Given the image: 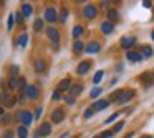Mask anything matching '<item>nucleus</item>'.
Listing matches in <instances>:
<instances>
[{
	"instance_id": "obj_19",
	"label": "nucleus",
	"mask_w": 154,
	"mask_h": 138,
	"mask_svg": "<svg viewBox=\"0 0 154 138\" xmlns=\"http://www.w3.org/2000/svg\"><path fill=\"white\" fill-rule=\"evenodd\" d=\"M100 30H101V33H103V35H111V33L114 31V25L106 20V22H103L100 25Z\"/></svg>"
},
{
	"instance_id": "obj_7",
	"label": "nucleus",
	"mask_w": 154,
	"mask_h": 138,
	"mask_svg": "<svg viewBox=\"0 0 154 138\" xmlns=\"http://www.w3.org/2000/svg\"><path fill=\"white\" fill-rule=\"evenodd\" d=\"M119 46L123 49H128V51H129V48L136 46V38H134V36H123V38L119 39Z\"/></svg>"
},
{
	"instance_id": "obj_50",
	"label": "nucleus",
	"mask_w": 154,
	"mask_h": 138,
	"mask_svg": "<svg viewBox=\"0 0 154 138\" xmlns=\"http://www.w3.org/2000/svg\"><path fill=\"white\" fill-rule=\"evenodd\" d=\"M0 115H2V117H4V115H5V110H4V105H0Z\"/></svg>"
},
{
	"instance_id": "obj_6",
	"label": "nucleus",
	"mask_w": 154,
	"mask_h": 138,
	"mask_svg": "<svg viewBox=\"0 0 154 138\" xmlns=\"http://www.w3.org/2000/svg\"><path fill=\"white\" fill-rule=\"evenodd\" d=\"M91 66H93V62L90 61V59H85V61H80L76 66V74L78 76H85L88 74V71L91 69Z\"/></svg>"
},
{
	"instance_id": "obj_46",
	"label": "nucleus",
	"mask_w": 154,
	"mask_h": 138,
	"mask_svg": "<svg viewBox=\"0 0 154 138\" xmlns=\"http://www.w3.org/2000/svg\"><path fill=\"white\" fill-rule=\"evenodd\" d=\"M143 5L146 7V8H151V7H152V2H151V0H144Z\"/></svg>"
},
{
	"instance_id": "obj_40",
	"label": "nucleus",
	"mask_w": 154,
	"mask_h": 138,
	"mask_svg": "<svg viewBox=\"0 0 154 138\" xmlns=\"http://www.w3.org/2000/svg\"><path fill=\"white\" fill-rule=\"evenodd\" d=\"M75 102H76V99H75V97H71V95L65 97V104H66V105H73Z\"/></svg>"
},
{
	"instance_id": "obj_43",
	"label": "nucleus",
	"mask_w": 154,
	"mask_h": 138,
	"mask_svg": "<svg viewBox=\"0 0 154 138\" xmlns=\"http://www.w3.org/2000/svg\"><path fill=\"white\" fill-rule=\"evenodd\" d=\"M118 117H119V114H113V115H111L109 118H106V122H104V123H111V122H114V120H116Z\"/></svg>"
},
{
	"instance_id": "obj_9",
	"label": "nucleus",
	"mask_w": 154,
	"mask_h": 138,
	"mask_svg": "<svg viewBox=\"0 0 154 138\" xmlns=\"http://www.w3.org/2000/svg\"><path fill=\"white\" fill-rule=\"evenodd\" d=\"M65 120V108L63 107H58L51 112V122L53 123H61Z\"/></svg>"
},
{
	"instance_id": "obj_5",
	"label": "nucleus",
	"mask_w": 154,
	"mask_h": 138,
	"mask_svg": "<svg viewBox=\"0 0 154 138\" xmlns=\"http://www.w3.org/2000/svg\"><path fill=\"white\" fill-rule=\"evenodd\" d=\"M83 15L86 20H93L98 16V8L96 5H93V3H86V5L83 7Z\"/></svg>"
},
{
	"instance_id": "obj_30",
	"label": "nucleus",
	"mask_w": 154,
	"mask_h": 138,
	"mask_svg": "<svg viewBox=\"0 0 154 138\" xmlns=\"http://www.w3.org/2000/svg\"><path fill=\"white\" fill-rule=\"evenodd\" d=\"M101 94H103V89H101V87H94V89H91L90 97H91V99H96V97H100Z\"/></svg>"
},
{
	"instance_id": "obj_53",
	"label": "nucleus",
	"mask_w": 154,
	"mask_h": 138,
	"mask_svg": "<svg viewBox=\"0 0 154 138\" xmlns=\"http://www.w3.org/2000/svg\"><path fill=\"white\" fill-rule=\"evenodd\" d=\"M66 137H70V133H68V131H66V133H63V135H61L60 138H66Z\"/></svg>"
},
{
	"instance_id": "obj_47",
	"label": "nucleus",
	"mask_w": 154,
	"mask_h": 138,
	"mask_svg": "<svg viewBox=\"0 0 154 138\" xmlns=\"http://www.w3.org/2000/svg\"><path fill=\"white\" fill-rule=\"evenodd\" d=\"M100 7H101V8H108V7H109V2H101Z\"/></svg>"
},
{
	"instance_id": "obj_15",
	"label": "nucleus",
	"mask_w": 154,
	"mask_h": 138,
	"mask_svg": "<svg viewBox=\"0 0 154 138\" xmlns=\"http://www.w3.org/2000/svg\"><path fill=\"white\" fill-rule=\"evenodd\" d=\"M71 79L70 77H65V79H61L60 82H58V87H57V91L58 92H66V91H70V87H71Z\"/></svg>"
},
{
	"instance_id": "obj_23",
	"label": "nucleus",
	"mask_w": 154,
	"mask_h": 138,
	"mask_svg": "<svg viewBox=\"0 0 154 138\" xmlns=\"http://www.w3.org/2000/svg\"><path fill=\"white\" fill-rule=\"evenodd\" d=\"M106 16H108V22H118L119 20V12L118 10H114V8H109L108 10V13H106Z\"/></svg>"
},
{
	"instance_id": "obj_3",
	"label": "nucleus",
	"mask_w": 154,
	"mask_h": 138,
	"mask_svg": "<svg viewBox=\"0 0 154 138\" xmlns=\"http://www.w3.org/2000/svg\"><path fill=\"white\" fill-rule=\"evenodd\" d=\"M58 12H57V8L55 7H47L45 8V13H43V20L45 22H48V23H55V22H58Z\"/></svg>"
},
{
	"instance_id": "obj_12",
	"label": "nucleus",
	"mask_w": 154,
	"mask_h": 138,
	"mask_svg": "<svg viewBox=\"0 0 154 138\" xmlns=\"http://www.w3.org/2000/svg\"><path fill=\"white\" fill-rule=\"evenodd\" d=\"M126 59L129 62H141L143 61V56H141V53H137L136 49H129V51H126Z\"/></svg>"
},
{
	"instance_id": "obj_4",
	"label": "nucleus",
	"mask_w": 154,
	"mask_h": 138,
	"mask_svg": "<svg viewBox=\"0 0 154 138\" xmlns=\"http://www.w3.org/2000/svg\"><path fill=\"white\" fill-rule=\"evenodd\" d=\"M50 133H51V125L48 123V122H45V123L40 125V128L35 130L33 138H45V137H48Z\"/></svg>"
},
{
	"instance_id": "obj_56",
	"label": "nucleus",
	"mask_w": 154,
	"mask_h": 138,
	"mask_svg": "<svg viewBox=\"0 0 154 138\" xmlns=\"http://www.w3.org/2000/svg\"><path fill=\"white\" fill-rule=\"evenodd\" d=\"M94 138H103V137H101V133H100V135H96V137H94Z\"/></svg>"
},
{
	"instance_id": "obj_22",
	"label": "nucleus",
	"mask_w": 154,
	"mask_h": 138,
	"mask_svg": "<svg viewBox=\"0 0 154 138\" xmlns=\"http://www.w3.org/2000/svg\"><path fill=\"white\" fill-rule=\"evenodd\" d=\"M20 12H22V15H23L25 18H28V16H30L32 13H33V7H32L30 3H22Z\"/></svg>"
},
{
	"instance_id": "obj_36",
	"label": "nucleus",
	"mask_w": 154,
	"mask_h": 138,
	"mask_svg": "<svg viewBox=\"0 0 154 138\" xmlns=\"http://www.w3.org/2000/svg\"><path fill=\"white\" fill-rule=\"evenodd\" d=\"M12 120H14V115H10V114H5L4 117H2V123L4 125H8Z\"/></svg>"
},
{
	"instance_id": "obj_21",
	"label": "nucleus",
	"mask_w": 154,
	"mask_h": 138,
	"mask_svg": "<svg viewBox=\"0 0 154 138\" xmlns=\"http://www.w3.org/2000/svg\"><path fill=\"white\" fill-rule=\"evenodd\" d=\"M124 94V89H116L109 94V102H119V99L123 97Z\"/></svg>"
},
{
	"instance_id": "obj_48",
	"label": "nucleus",
	"mask_w": 154,
	"mask_h": 138,
	"mask_svg": "<svg viewBox=\"0 0 154 138\" xmlns=\"http://www.w3.org/2000/svg\"><path fill=\"white\" fill-rule=\"evenodd\" d=\"M25 97H27V94H20V95H18V102H23Z\"/></svg>"
},
{
	"instance_id": "obj_16",
	"label": "nucleus",
	"mask_w": 154,
	"mask_h": 138,
	"mask_svg": "<svg viewBox=\"0 0 154 138\" xmlns=\"http://www.w3.org/2000/svg\"><path fill=\"white\" fill-rule=\"evenodd\" d=\"M109 104H111L109 100H104V99H100V100H96V102L93 104V110H94V112H101V110H104V108H108V107H109Z\"/></svg>"
},
{
	"instance_id": "obj_44",
	"label": "nucleus",
	"mask_w": 154,
	"mask_h": 138,
	"mask_svg": "<svg viewBox=\"0 0 154 138\" xmlns=\"http://www.w3.org/2000/svg\"><path fill=\"white\" fill-rule=\"evenodd\" d=\"M42 114H43V108H42V107H37V108H35V117H37V118H40Z\"/></svg>"
},
{
	"instance_id": "obj_33",
	"label": "nucleus",
	"mask_w": 154,
	"mask_h": 138,
	"mask_svg": "<svg viewBox=\"0 0 154 138\" xmlns=\"http://www.w3.org/2000/svg\"><path fill=\"white\" fill-rule=\"evenodd\" d=\"M103 76H104V71H98L96 74H94V77H93V84H100L101 79H103Z\"/></svg>"
},
{
	"instance_id": "obj_25",
	"label": "nucleus",
	"mask_w": 154,
	"mask_h": 138,
	"mask_svg": "<svg viewBox=\"0 0 154 138\" xmlns=\"http://www.w3.org/2000/svg\"><path fill=\"white\" fill-rule=\"evenodd\" d=\"M15 43H17V46H20V48L27 46L28 45V35H27V33H22V35L17 38V41H15Z\"/></svg>"
},
{
	"instance_id": "obj_26",
	"label": "nucleus",
	"mask_w": 154,
	"mask_h": 138,
	"mask_svg": "<svg viewBox=\"0 0 154 138\" xmlns=\"http://www.w3.org/2000/svg\"><path fill=\"white\" fill-rule=\"evenodd\" d=\"M68 15H70V12H68V8H66V7H63V8H61V12H60V16H58V22H61V23H66V20H68Z\"/></svg>"
},
{
	"instance_id": "obj_18",
	"label": "nucleus",
	"mask_w": 154,
	"mask_h": 138,
	"mask_svg": "<svg viewBox=\"0 0 154 138\" xmlns=\"http://www.w3.org/2000/svg\"><path fill=\"white\" fill-rule=\"evenodd\" d=\"M85 48H86V45H85L83 41H80V39H76V41L73 43V46H71V49H73V54H75V56H80L81 53L85 51Z\"/></svg>"
},
{
	"instance_id": "obj_57",
	"label": "nucleus",
	"mask_w": 154,
	"mask_h": 138,
	"mask_svg": "<svg viewBox=\"0 0 154 138\" xmlns=\"http://www.w3.org/2000/svg\"><path fill=\"white\" fill-rule=\"evenodd\" d=\"M0 5H2V2H0Z\"/></svg>"
},
{
	"instance_id": "obj_49",
	"label": "nucleus",
	"mask_w": 154,
	"mask_h": 138,
	"mask_svg": "<svg viewBox=\"0 0 154 138\" xmlns=\"http://www.w3.org/2000/svg\"><path fill=\"white\" fill-rule=\"evenodd\" d=\"M134 137V131H129V133L126 135V137H123V138H133Z\"/></svg>"
},
{
	"instance_id": "obj_32",
	"label": "nucleus",
	"mask_w": 154,
	"mask_h": 138,
	"mask_svg": "<svg viewBox=\"0 0 154 138\" xmlns=\"http://www.w3.org/2000/svg\"><path fill=\"white\" fill-rule=\"evenodd\" d=\"M7 84H8V89H17L18 87V79L17 77H10Z\"/></svg>"
},
{
	"instance_id": "obj_2",
	"label": "nucleus",
	"mask_w": 154,
	"mask_h": 138,
	"mask_svg": "<svg viewBox=\"0 0 154 138\" xmlns=\"http://www.w3.org/2000/svg\"><path fill=\"white\" fill-rule=\"evenodd\" d=\"M137 81L143 82L144 87H152L154 85V71H146V72H143V74H139Z\"/></svg>"
},
{
	"instance_id": "obj_14",
	"label": "nucleus",
	"mask_w": 154,
	"mask_h": 138,
	"mask_svg": "<svg viewBox=\"0 0 154 138\" xmlns=\"http://www.w3.org/2000/svg\"><path fill=\"white\" fill-rule=\"evenodd\" d=\"M85 51L88 53V54H98V53L101 51V46L98 41H91L86 45V48H85Z\"/></svg>"
},
{
	"instance_id": "obj_29",
	"label": "nucleus",
	"mask_w": 154,
	"mask_h": 138,
	"mask_svg": "<svg viewBox=\"0 0 154 138\" xmlns=\"http://www.w3.org/2000/svg\"><path fill=\"white\" fill-rule=\"evenodd\" d=\"M17 135H18V138H27V137H28L27 127H18V128H17Z\"/></svg>"
},
{
	"instance_id": "obj_51",
	"label": "nucleus",
	"mask_w": 154,
	"mask_h": 138,
	"mask_svg": "<svg viewBox=\"0 0 154 138\" xmlns=\"http://www.w3.org/2000/svg\"><path fill=\"white\" fill-rule=\"evenodd\" d=\"M121 69H123V64H121V62H119V64H116V71H118V72H119V71H121Z\"/></svg>"
},
{
	"instance_id": "obj_1",
	"label": "nucleus",
	"mask_w": 154,
	"mask_h": 138,
	"mask_svg": "<svg viewBox=\"0 0 154 138\" xmlns=\"http://www.w3.org/2000/svg\"><path fill=\"white\" fill-rule=\"evenodd\" d=\"M15 120H17L18 123H22V127H28V125L33 122V114H32L30 110H20L15 115Z\"/></svg>"
},
{
	"instance_id": "obj_8",
	"label": "nucleus",
	"mask_w": 154,
	"mask_h": 138,
	"mask_svg": "<svg viewBox=\"0 0 154 138\" xmlns=\"http://www.w3.org/2000/svg\"><path fill=\"white\" fill-rule=\"evenodd\" d=\"M134 97H136V91H134V89H124V94H123V97L119 99L118 104L124 105V104H128V102H131Z\"/></svg>"
},
{
	"instance_id": "obj_37",
	"label": "nucleus",
	"mask_w": 154,
	"mask_h": 138,
	"mask_svg": "<svg viewBox=\"0 0 154 138\" xmlns=\"http://www.w3.org/2000/svg\"><path fill=\"white\" fill-rule=\"evenodd\" d=\"M123 128H124V122H118V123L113 127V133H119Z\"/></svg>"
},
{
	"instance_id": "obj_35",
	"label": "nucleus",
	"mask_w": 154,
	"mask_h": 138,
	"mask_svg": "<svg viewBox=\"0 0 154 138\" xmlns=\"http://www.w3.org/2000/svg\"><path fill=\"white\" fill-rule=\"evenodd\" d=\"M14 25H15V15H14V13H10V16H8V22H7V28H8V31H10V30L14 28Z\"/></svg>"
},
{
	"instance_id": "obj_28",
	"label": "nucleus",
	"mask_w": 154,
	"mask_h": 138,
	"mask_svg": "<svg viewBox=\"0 0 154 138\" xmlns=\"http://www.w3.org/2000/svg\"><path fill=\"white\" fill-rule=\"evenodd\" d=\"M43 22H45L43 18H37V20H35V22H33V31L40 33L42 30H43Z\"/></svg>"
},
{
	"instance_id": "obj_41",
	"label": "nucleus",
	"mask_w": 154,
	"mask_h": 138,
	"mask_svg": "<svg viewBox=\"0 0 154 138\" xmlns=\"http://www.w3.org/2000/svg\"><path fill=\"white\" fill-rule=\"evenodd\" d=\"M2 138H15V135H14V131H12V130H5L4 135H2Z\"/></svg>"
},
{
	"instance_id": "obj_45",
	"label": "nucleus",
	"mask_w": 154,
	"mask_h": 138,
	"mask_svg": "<svg viewBox=\"0 0 154 138\" xmlns=\"http://www.w3.org/2000/svg\"><path fill=\"white\" fill-rule=\"evenodd\" d=\"M51 99H53V100H60V92H58V91H55L53 92V94H51Z\"/></svg>"
},
{
	"instance_id": "obj_13",
	"label": "nucleus",
	"mask_w": 154,
	"mask_h": 138,
	"mask_svg": "<svg viewBox=\"0 0 154 138\" xmlns=\"http://www.w3.org/2000/svg\"><path fill=\"white\" fill-rule=\"evenodd\" d=\"M47 36L55 43V45L60 43V33H58V30L53 28V26H48V28H47Z\"/></svg>"
},
{
	"instance_id": "obj_11",
	"label": "nucleus",
	"mask_w": 154,
	"mask_h": 138,
	"mask_svg": "<svg viewBox=\"0 0 154 138\" xmlns=\"http://www.w3.org/2000/svg\"><path fill=\"white\" fill-rule=\"evenodd\" d=\"M33 69H35V72H47V69H48V62H47V59L38 58L37 61L33 62Z\"/></svg>"
},
{
	"instance_id": "obj_54",
	"label": "nucleus",
	"mask_w": 154,
	"mask_h": 138,
	"mask_svg": "<svg viewBox=\"0 0 154 138\" xmlns=\"http://www.w3.org/2000/svg\"><path fill=\"white\" fill-rule=\"evenodd\" d=\"M141 138H154L152 135H144V137H141Z\"/></svg>"
},
{
	"instance_id": "obj_31",
	"label": "nucleus",
	"mask_w": 154,
	"mask_h": 138,
	"mask_svg": "<svg viewBox=\"0 0 154 138\" xmlns=\"http://www.w3.org/2000/svg\"><path fill=\"white\" fill-rule=\"evenodd\" d=\"M18 69H20V68H18L17 64H12L10 68H8V72H10L12 77H17V76H18Z\"/></svg>"
},
{
	"instance_id": "obj_39",
	"label": "nucleus",
	"mask_w": 154,
	"mask_h": 138,
	"mask_svg": "<svg viewBox=\"0 0 154 138\" xmlns=\"http://www.w3.org/2000/svg\"><path fill=\"white\" fill-rule=\"evenodd\" d=\"M93 114H94L93 107H90V108H86V110H85L83 117H85V118H91V117H93Z\"/></svg>"
},
{
	"instance_id": "obj_38",
	"label": "nucleus",
	"mask_w": 154,
	"mask_h": 138,
	"mask_svg": "<svg viewBox=\"0 0 154 138\" xmlns=\"http://www.w3.org/2000/svg\"><path fill=\"white\" fill-rule=\"evenodd\" d=\"M23 18H25V16L22 15V12H17V13H15V22H17L18 25H22V23H23Z\"/></svg>"
},
{
	"instance_id": "obj_55",
	"label": "nucleus",
	"mask_w": 154,
	"mask_h": 138,
	"mask_svg": "<svg viewBox=\"0 0 154 138\" xmlns=\"http://www.w3.org/2000/svg\"><path fill=\"white\" fill-rule=\"evenodd\" d=\"M151 38L154 39V30H152V31H151Z\"/></svg>"
},
{
	"instance_id": "obj_20",
	"label": "nucleus",
	"mask_w": 154,
	"mask_h": 138,
	"mask_svg": "<svg viewBox=\"0 0 154 138\" xmlns=\"http://www.w3.org/2000/svg\"><path fill=\"white\" fill-rule=\"evenodd\" d=\"M17 102H18V99L15 97V95H10V94H7V95L4 97V105H5L7 108H12L15 104H17Z\"/></svg>"
},
{
	"instance_id": "obj_42",
	"label": "nucleus",
	"mask_w": 154,
	"mask_h": 138,
	"mask_svg": "<svg viewBox=\"0 0 154 138\" xmlns=\"http://www.w3.org/2000/svg\"><path fill=\"white\" fill-rule=\"evenodd\" d=\"M113 130H106V131H103V133H101V137H103V138H111V137H113Z\"/></svg>"
},
{
	"instance_id": "obj_52",
	"label": "nucleus",
	"mask_w": 154,
	"mask_h": 138,
	"mask_svg": "<svg viewBox=\"0 0 154 138\" xmlns=\"http://www.w3.org/2000/svg\"><path fill=\"white\" fill-rule=\"evenodd\" d=\"M4 97H5V95L2 94V91H0V102H4Z\"/></svg>"
},
{
	"instance_id": "obj_10",
	"label": "nucleus",
	"mask_w": 154,
	"mask_h": 138,
	"mask_svg": "<svg viewBox=\"0 0 154 138\" xmlns=\"http://www.w3.org/2000/svg\"><path fill=\"white\" fill-rule=\"evenodd\" d=\"M134 48H136V49H141V56H143V59H149L151 56L154 54V49L151 48L149 45H144V46H141V45H136Z\"/></svg>"
},
{
	"instance_id": "obj_34",
	"label": "nucleus",
	"mask_w": 154,
	"mask_h": 138,
	"mask_svg": "<svg viewBox=\"0 0 154 138\" xmlns=\"http://www.w3.org/2000/svg\"><path fill=\"white\" fill-rule=\"evenodd\" d=\"M27 87H28V85H27V81H25V79L23 77H18V91H23V89H25V91H27Z\"/></svg>"
},
{
	"instance_id": "obj_24",
	"label": "nucleus",
	"mask_w": 154,
	"mask_h": 138,
	"mask_svg": "<svg viewBox=\"0 0 154 138\" xmlns=\"http://www.w3.org/2000/svg\"><path fill=\"white\" fill-rule=\"evenodd\" d=\"M81 92H83V85H81V84H73L70 87V95H71V97H78Z\"/></svg>"
},
{
	"instance_id": "obj_27",
	"label": "nucleus",
	"mask_w": 154,
	"mask_h": 138,
	"mask_svg": "<svg viewBox=\"0 0 154 138\" xmlns=\"http://www.w3.org/2000/svg\"><path fill=\"white\" fill-rule=\"evenodd\" d=\"M83 31H85V28L81 25H75L73 26V31H71V35H73V38H80L81 35H83Z\"/></svg>"
},
{
	"instance_id": "obj_17",
	"label": "nucleus",
	"mask_w": 154,
	"mask_h": 138,
	"mask_svg": "<svg viewBox=\"0 0 154 138\" xmlns=\"http://www.w3.org/2000/svg\"><path fill=\"white\" fill-rule=\"evenodd\" d=\"M25 94H27V97L30 99V100H37V99H38V89H37V85L30 84L27 87V91H25Z\"/></svg>"
}]
</instances>
